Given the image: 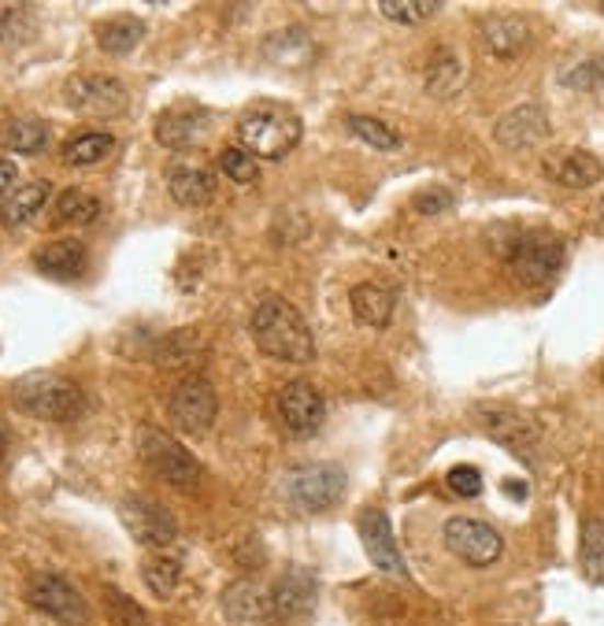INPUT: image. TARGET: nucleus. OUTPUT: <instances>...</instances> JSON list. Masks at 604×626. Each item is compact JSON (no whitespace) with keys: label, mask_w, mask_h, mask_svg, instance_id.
Returning <instances> with one entry per match:
<instances>
[{"label":"nucleus","mask_w":604,"mask_h":626,"mask_svg":"<svg viewBox=\"0 0 604 626\" xmlns=\"http://www.w3.org/2000/svg\"><path fill=\"white\" fill-rule=\"evenodd\" d=\"M12 400L23 416L42 419V423H75L86 412L82 386L71 383L67 375L53 371H31L12 386Z\"/></svg>","instance_id":"f03ea898"},{"label":"nucleus","mask_w":604,"mask_h":626,"mask_svg":"<svg viewBox=\"0 0 604 626\" xmlns=\"http://www.w3.org/2000/svg\"><path fill=\"white\" fill-rule=\"evenodd\" d=\"M249 330L260 352H267L271 360H282V364H311L316 360V338H311L305 316L289 300H260L249 319Z\"/></svg>","instance_id":"f257e3e1"},{"label":"nucleus","mask_w":604,"mask_h":626,"mask_svg":"<svg viewBox=\"0 0 604 626\" xmlns=\"http://www.w3.org/2000/svg\"><path fill=\"white\" fill-rule=\"evenodd\" d=\"M349 300H353V316L364 327H386L397 308V293L386 282H360V286H353Z\"/></svg>","instance_id":"412c9836"},{"label":"nucleus","mask_w":604,"mask_h":626,"mask_svg":"<svg viewBox=\"0 0 604 626\" xmlns=\"http://www.w3.org/2000/svg\"><path fill=\"white\" fill-rule=\"evenodd\" d=\"M168 190L171 197L186 208H201L216 197V174L204 171V168H193V163H174L171 174H168Z\"/></svg>","instance_id":"4be33fe9"},{"label":"nucleus","mask_w":604,"mask_h":626,"mask_svg":"<svg viewBox=\"0 0 604 626\" xmlns=\"http://www.w3.org/2000/svg\"><path fill=\"white\" fill-rule=\"evenodd\" d=\"M34 31V12L26 4H0V45H15Z\"/></svg>","instance_id":"72a5a7b5"},{"label":"nucleus","mask_w":604,"mask_h":626,"mask_svg":"<svg viewBox=\"0 0 604 626\" xmlns=\"http://www.w3.org/2000/svg\"><path fill=\"white\" fill-rule=\"evenodd\" d=\"M356 531H360V542H364L367 556H372L375 567H383L386 574H397V579H404V556L397 549V537L389 531V520L386 512H378V508H367V512H360L356 520Z\"/></svg>","instance_id":"2eb2a0df"},{"label":"nucleus","mask_w":604,"mask_h":626,"mask_svg":"<svg viewBox=\"0 0 604 626\" xmlns=\"http://www.w3.org/2000/svg\"><path fill=\"white\" fill-rule=\"evenodd\" d=\"M223 615H227L230 626H275L278 619L271 590H264V585L252 579L227 585V593H223Z\"/></svg>","instance_id":"4468645a"},{"label":"nucleus","mask_w":604,"mask_h":626,"mask_svg":"<svg viewBox=\"0 0 604 626\" xmlns=\"http://www.w3.org/2000/svg\"><path fill=\"white\" fill-rule=\"evenodd\" d=\"M464 86V67L456 60V53L442 48L431 64H426V93L437 96V101H449L453 93H460Z\"/></svg>","instance_id":"a878e982"},{"label":"nucleus","mask_w":604,"mask_h":626,"mask_svg":"<svg viewBox=\"0 0 604 626\" xmlns=\"http://www.w3.org/2000/svg\"><path fill=\"white\" fill-rule=\"evenodd\" d=\"M300 134H305V126H300L294 107L275 101L252 104L238 119L241 145H246V152L260 156V160H286L297 149Z\"/></svg>","instance_id":"7ed1b4c3"},{"label":"nucleus","mask_w":604,"mask_h":626,"mask_svg":"<svg viewBox=\"0 0 604 626\" xmlns=\"http://www.w3.org/2000/svg\"><path fill=\"white\" fill-rule=\"evenodd\" d=\"M378 12L386 19H394V23H423V19H431L442 12V4L437 0H383L378 4Z\"/></svg>","instance_id":"f704fd0d"},{"label":"nucleus","mask_w":604,"mask_h":626,"mask_svg":"<svg viewBox=\"0 0 604 626\" xmlns=\"http://www.w3.org/2000/svg\"><path fill=\"white\" fill-rule=\"evenodd\" d=\"M445 208H453V193L449 190H423V193H415V212L437 215V212H445Z\"/></svg>","instance_id":"ea45409f"},{"label":"nucleus","mask_w":604,"mask_h":626,"mask_svg":"<svg viewBox=\"0 0 604 626\" xmlns=\"http://www.w3.org/2000/svg\"><path fill=\"white\" fill-rule=\"evenodd\" d=\"M493 138L504 149H534V145L549 138V115L538 104H520L493 126Z\"/></svg>","instance_id":"f3484780"},{"label":"nucleus","mask_w":604,"mask_h":626,"mask_svg":"<svg viewBox=\"0 0 604 626\" xmlns=\"http://www.w3.org/2000/svg\"><path fill=\"white\" fill-rule=\"evenodd\" d=\"M497 252L509 260L512 275L520 278L523 286H545V282H552L560 275L563 257H568V249H563V241L557 234L512 230V227H504V241Z\"/></svg>","instance_id":"20e7f679"},{"label":"nucleus","mask_w":604,"mask_h":626,"mask_svg":"<svg viewBox=\"0 0 604 626\" xmlns=\"http://www.w3.org/2000/svg\"><path fill=\"white\" fill-rule=\"evenodd\" d=\"M141 579L149 585L152 596H160V601H168V596L179 590V579H182V564L174 560L168 553H156L149 560L141 564Z\"/></svg>","instance_id":"c756f323"},{"label":"nucleus","mask_w":604,"mask_h":626,"mask_svg":"<svg viewBox=\"0 0 604 626\" xmlns=\"http://www.w3.org/2000/svg\"><path fill=\"white\" fill-rule=\"evenodd\" d=\"M445 482H449V489L456 497H479L482 493V475L475 471V467H453Z\"/></svg>","instance_id":"58836bf2"},{"label":"nucleus","mask_w":604,"mask_h":626,"mask_svg":"<svg viewBox=\"0 0 604 626\" xmlns=\"http://www.w3.org/2000/svg\"><path fill=\"white\" fill-rule=\"evenodd\" d=\"M104 601H109L112 619L119 626H145V623H149V619H145V612H141V604L134 601V596H126L123 590H115V585L104 590Z\"/></svg>","instance_id":"e433bc0d"},{"label":"nucleus","mask_w":604,"mask_h":626,"mask_svg":"<svg viewBox=\"0 0 604 626\" xmlns=\"http://www.w3.org/2000/svg\"><path fill=\"white\" fill-rule=\"evenodd\" d=\"M349 130H353V138L372 145V149H383V152L401 149V134H397L394 126H386L383 119H372V115H349Z\"/></svg>","instance_id":"473e14b6"},{"label":"nucleus","mask_w":604,"mask_h":626,"mask_svg":"<svg viewBox=\"0 0 604 626\" xmlns=\"http://www.w3.org/2000/svg\"><path fill=\"white\" fill-rule=\"evenodd\" d=\"M601 219H604V197H601Z\"/></svg>","instance_id":"37998d69"},{"label":"nucleus","mask_w":604,"mask_h":626,"mask_svg":"<svg viewBox=\"0 0 604 626\" xmlns=\"http://www.w3.org/2000/svg\"><path fill=\"white\" fill-rule=\"evenodd\" d=\"M486 53L493 56H520L531 45V26L520 15H486L479 26Z\"/></svg>","instance_id":"aec40b11"},{"label":"nucleus","mask_w":604,"mask_h":626,"mask_svg":"<svg viewBox=\"0 0 604 626\" xmlns=\"http://www.w3.org/2000/svg\"><path fill=\"white\" fill-rule=\"evenodd\" d=\"M34 268L42 275L56 278V282H71L82 278L86 271V244L78 238H60V241H48L34 252Z\"/></svg>","instance_id":"6ab92c4d"},{"label":"nucleus","mask_w":604,"mask_h":626,"mask_svg":"<svg viewBox=\"0 0 604 626\" xmlns=\"http://www.w3.org/2000/svg\"><path fill=\"white\" fill-rule=\"evenodd\" d=\"M201 356L197 330H174L156 345V364L160 367H190Z\"/></svg>","instance_id":"7c9ffc66"},{"label":"nucleus","mask_w":604,"mask_h":626,"mask_svg":"<svg viewBox=\"0 0 604 626\" xmlns=\"http://www.w3.org/2000/svg\"><path fill=\"white\" fill-rule=\"evenodd\" d=\"M115 149V138L104 130H86V134H75L71 141L64 145V160L71 168H93V163L109 160Z\"/></svg>","instance_id":"bb28decb"},{"label":"nucleus","mask_w":604,"mask_h":626,"mask_svg":"<svg viewBox=\"0 0 604 626\" xmlns=\"http://www.w3.org/2000/svg\"><path fill=\"white\" fill-rule=\"evenodd\" d=\"M345 493V471L338 464H305L286 475V497L300 512H327Z\"/></svg>","instance_id":"0eeeda50"},{"label":"nucleus","mask_w":604,"mask_h":626,"mask_svg":"<svg viewBox=\"0 0 604 626\" xmlns=\"http://www.w3.org/2000/svg\"><path fill=\"white\" fill-rule=\"evenodd\" d=\"M15 182V163L12 160H0V193H8Z\"/></svg>","instance_id":"a19ab883"},{"label":"nucleus","mask_w":604,"mask_h":626,"mask_svg":"<svg viewBox=\"0 0 604 626\" xmlns=\"http://www.w3.org/2000/svg\"><path fill=\"white\" fill-rule=\"evenodd\" d=\"M579 560H582V574H586L593 585H604V520L601 515H590V520L582 523Z\"/></svg>","instance_id":"cd10ccee"},{"label":"nucleus","mask_w":604,"mask_h":626,"mask_svg":"<svg viewBox=\"0 0 604 626\" xmlns=\"http://www.w3.org/2000/svg\"><path fill=\"white\" fill-rule=\"evenodd\" d=\"M101 215V201L86 190H64L56 197V219L60 223H71V227H86Z\"/></svg>","instance_id":"2f4dec72"},{"label":"nucleus","mask_w":604,"mask_h":626,"mask_svg":"<svg viewBox=\"0 0 604 626\" xmlns=\"http://www.w3.org/2000/svg\"><path fill=\"white\" fill-rule=\"evenodd\" d=\"M601 174H604L601 160H597V156H590V152H582V149L563 152V156H557V160L549 163V179L568 185V190H590V185L601 182Z\"/></svg>","instance_id":"b1692460"},{"label":"nucleus","mask_w":604,"mask_h":626,"mask_svg":"<svg viewBox=\"0 0 604 626\" xmlns=\"http://www.w3.org/2000/svg\"><path fill=\"white\" fill-rule=\"evenodd\" d=\"M119 523L126 526V534L134 537L138 545L145 549H168V545L179 537V523H174V515L168 512L163 504L149 501V497H123L119 501Z\"/></svg>","instance_id":"1a4fd4ad"},{"label":"nucleus","mask_w":604,"mask_h":626,"mask_svg":"<svg viewBox=\"0 0 604 626\" xmlns=\"http://www.w3.org/2000/svg\"><path fill=\"white\" fill-rule=\"evenodd\" d=\"M138 456H141V464L160 478V482H168L174 489H190V486H197V478H201L197 456L156 426L138 430Z\"/></svg>","instance_id":"39448f33"},{"label":"nucleus","mask_w":604,"mask_h":626,"mask_svg":"<svg viewBox=\"0 0 604 626\" xmlns=\"http://www.w3.org/2000/svg\"><path fill=\"white\" fill-rule=\"evenodd\" d=\"M64 96L75 112L96 115V119H115V115H123L126 104H130L126 86L112 75H75L71 82L64 86Z\"/></svg>","instance_id":"9d476101"},{"label":"nucleus","mask_w":604,"mask_h":626,"mask_svg":"<svg viewBox=\"0 0 604 626\" xmlns=\"http://www.w3.org/2000/svg\"><path fill=\"white\" fill-rule=\"evenodd\" d=\"M168 416L182 434H204V430H212L219 416V397L208 386V378L201 375L182 378L168 394Z\"/></svg>","instance_id":"6e6552de"},{"label":"nucleus","mask_w":604,"mask_h":626,"mask_svg":"<svg viewBox=\"0 0 604 626\" xmlns=\"http://www.w3.org/2000/svg\"><path fill=\"white\" fill-rule=\"evenodd\" d=\"M563 86H571V90H597V86H604V56H590V60L574 64L571 71H563Z\"/></svg>","instance_id":"4c0bfd02"},{"label":"nucleus","mask_w":604,"mask_h":626,"mask_svg":"<svg viewBox=\"0 0 604 626\" xmlns=\"http://www.w3.org/2000/svg\"><path fill=\"white\" fill-rule=\"evenodd\" d=\"M141 37H145V26L141 19L134 15H119V19H109L104 26H96V45L112 56H123L130 53V48H138Z\"/></svg>","instance_id":"c85d7f7f"},{"label":"nucleus","mask_w":604,"mask_h":626,"mask_svg":"<svg viewBox=\"0 0 604 626\" xmlns=\"http://www.w3.org/2000/svg\"><path fill=\"white\" fill-rule=\"evenodd\" d=\"M316 596H319V579L308 571V567H286L282 579L271 590V601H275V615L282 619H300L316 608Z\"/></svg>","instance_id":"a211bd4d"},{"label":"nucleus","mask_w":604,"mask_h":626,"mask_svg":"<svg viewBox=\"0 0 604 626\" xmlns=\"http://www.w3.org/2000/svg\"><path fill=\"white\" fill-rule=\"evenodd\" d=\"M212 130L208 107H171L156 119V141L163 149H197Z\"/></svg>","instance_id":"dca6fc26"},{"label":"nucleus","mask_w":604,"mask_h":626,"mask_svg":"<svg viewBox=\"0 0 604 626\" xmlns=\"http://www.w3.org/2000/svg\"><path fill=\"white\" fill-rule=\"evenodd\" d=\"M275 408H278V419L289 434L297 437H311L327 419V405H323V394H319L311 383H289L278 389L275 397Z\"/></svg>","instance_id":"ddd939ff"},{"label":"nucleus","mask_w":604,"mask_h":626,"mask_svg":"<svg viewBox=\"0 0 604 626\" xmlns=\"http://www.w3.org/2000/svg\"><path fill=\"white\" fill-rule=\"evenodd\" d=\"M4 456H8V426L0 423V464H4Z\"/></svg>","instance_id":"79ce46f5"},{"label":"nucleus","mask_w":604,"mask_h":626,"mask_svg":"<svg viewBox=\"0 0 604 626\" xmlns=\"http://www.w3.org/2000/svg\"><path fill=\"white\" fill-rule=\"evenodd\" d=\"M48 193H53L48 182H23L19 190H12L0 201V227H26L48 204Z\"/></svg>","instance_id":"5701e85b"},{"label":"nucleus","mask_w":604,"mask_h":626,"mask_svg":"<svg viewBox=\"0 0 604 626\" xmlns=\"http://www.w3.org/2000/svg\"><path fill=\"white\" fill-rule=\"evenodd\" d=\"M219 171L227 174L230 182H257V156L246 152V149H223L219 152Z\"/></svg>","instance_id":"c9c22d12"},{"label":"nucleus","mask_w":604,"mask_h":626,"mask_svg":"<svg viewBox=\"0 0 604 626\" xmlns=\"http://www.w3.org/2000/svg\"><path fill=\"white\" fill-rule=\"evenodd\" d=\"M479 423L490 430L501 445H509L515 456H534V448L542 442V426L534 423L527 412L520 408H509V405H482L479 412Z\"/></svg>","instance_id":"f8f14e48"},{"label":"nucleus","mask_w":604,"mask_h":626,"mask_svg":"<svg viewBox=\"0 0 604 626\" xmlns=\"http://www.w3.org/2000/svg\"><path fill=\"white\" fill-rule=\"evenodd\" d=\"M445 549H449L456 560H464L471 567H490V564L501 560L504 537L482 520H471V515H453V520L445 523Z\"/></svg>","instance_id":"9b49d317"},{"label":"nucleus","mask_w":604,"mask_h":626,"mask_svg":"<svg viewBox=\"0 0 604 626\" xmlns=\"http://www.w3.org/2000/svg\"><path fill=\"white\" fill-rule=\"evenodd\" d=\"M26 601H31V608L48 615V619H56L60 626H86L93 615L90 601L67 579H60V574H34V579L26 582Z\"/></svg>","instance_id":"423d86ee"},{"label":"nucleus","mask_w":604,"mask_h":626,"mask_svg":"<svg viewBox=\"0 0 604 626\" xmlns=\"http://www.w3.org/2000/svg\"><path fill=\"white\" fill-rule=\"evenodd\" d=\"M48 145V123L34 119V115H15V119L0 123V149L19 152V156H34Z\"/></svg>","instance_id":"393cba45"}]
</instances>
